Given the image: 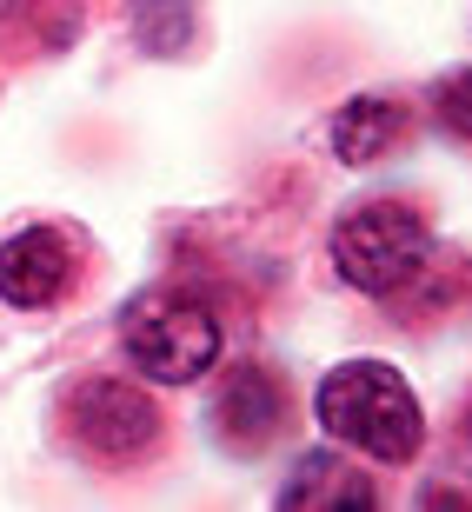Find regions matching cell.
I'll list each match as a JSON object with an SVG mask.
<instances>
[{"mask_svg": "<svg viewBox=\"0 0 472 512\" xmlns=\"http://www.w3.org/2000/svg\"><path fill=\"white\" fill-rule=\"evenodd\" d=\"M313 419L326 426V439H340L353 453L379 459V466H406L426 439L413 386L399 380V366L386 360H346L333 366L313 393Z\"/></svg>", "mask_w": 472, "mask_h": 512, "instance_id": "1", "label": "cell"}, {"mask_svg": "<svg viewBox=\"0 0 472 512\" xmlns=\"http://www.w3.org/2000/svg\"><path fill=\"white\" fill-rule=\"evenodd\" d=\"M120 346L147 380L187 386L213 373V360H220V320L187 293H140L120 320Z\"/></svg>", "mask_w": 472, "mask_h": 512, "instance_id": "2", "label": "cell"}, {"mask_svg": "<svg viewBox=\"0 0 472 512\" xmlns=\"http://www.w3.org/2000/svg\"><path fill=\"white\" fill-rule=\"evenodd\" d=\"M433 260V233L406 200H366L333 227V266L359 293H399Z\"/></svg>", "mask_w": 472, "mask_h": 512, "instance_id": "3", "label": "cell"}, {"mask_svg": "<svg viewBox=\"0 0 472 512\" xmlns=\"http://www.w3.org/2000/svg\"><path fill=\"white\" fill-rule=\"evenodd\" d=\"M67 433L94 459H140L160 439V413L127 380H80L67 393Z\"/></svg>", "mask_w": 472, "mask_h": 512, "instance_id": "4", "label": "cell"}, {"mask_svg": "<svg viewBox=\"0 0 472 512\" xmlns=\"http://www.w3.org/2000/svg\"><path fill=\"white\" fill-rule=\"evenodd\" d=\"M280 426H286V380L273 366H233L220 399H213V433L233 453H260V446H273Z\"/></svg>", "mask_w": 472, "mask_h": 512, "instance_id": "5", "label": "cell"}, {"mask_svg": "<svg viewBox=\"0 0 472 512\" xmlns=\"http://www.w3.org/2000/svg\"><path fill=\"white\" fill-rule=\"evenodd\" d=\"M74 280V247L54 227H27L0 247V300L7 306H54Z\"/></svg>", "mask_w": 472, "mask_h": 512, "instance_id": "6", "label": "cell"}, {"mask_svg": "<svg viewBox=\"0 0 472 512\" xmlns=\"http://www.w3.org/2000/svg\"><path fill=\"white\" fill-rule=\"evenodd\" d=\"M280 506L286 512H326V506H340V512H353V506H373V479L359 473V466H346L340 453H306L300 466H293V479L280 486Z\"/></svg>", "mask_w": 472, "mask_h": 512, "instance_id": "7", "label": "cell"}, {"mask_svg": "<svg viewBox=\"0 0 472 512\" xmlns=\"http://www.w3.org/2000/svg\"><path fill=\"white\" fill-rule=\"evenodd\" d=\"M399 133H406V114H399L393 100L359 94V100H346L340 114H333V153H340L346 167H373V160L393 153Z\"/></svg>", "mask_w": 472, "mask_h": 512, "instance_id": "8", "label": "cell"}, {"mask_svg": "<svg viewBox=\"0 0 472 512\" xmlns=\"http://www.w3.org/2000/svg\"><path fill=\"white\" fill-rule=\"evenodd\" d=\"M133 27L153 54H180L193 40V7L187 0H133Z\"/></svg>", "mask_w": 472, "mask_h": 512, "instance_id": "9", "label": "cell"}, {"mask_svg": "<svg viewBox=\"0 0 472 512\" xmlns=\"http://www.w3.org/2000/svg\"><path fill=\"white\" fill-rule=\"evenodd\" d=\"M433 114H439V127L453 133V140L472 147V67H453V74L433 87Z\"/></svg>", "mask_w": 472, "mask_h": 512, "instance_id": "10", "label": "cell"}, {"mask_svg": "<svg viewBox=\"0 0 472 512\" xmlns=\"http://www.w3.org/2000/svg\"><path fill=\"white\" fill-rule=\"evenodd\" d=\"M466 433H472V413H466Z\"/></svg>", "mask_w": 472, "mask_h": 512, "instance_id": "11", "label": "cell"}]
</instances>
